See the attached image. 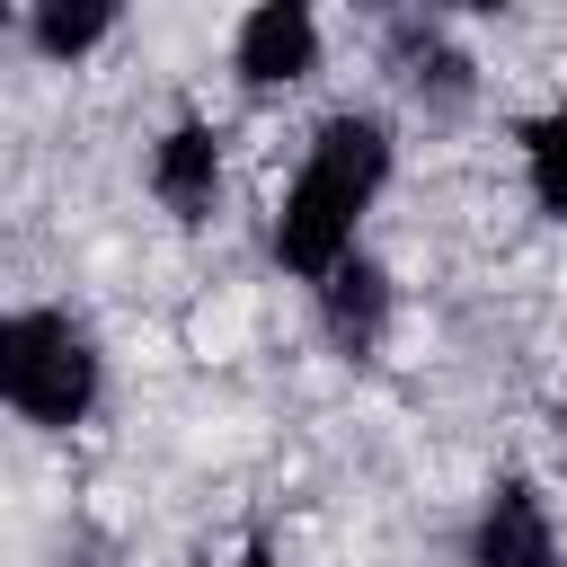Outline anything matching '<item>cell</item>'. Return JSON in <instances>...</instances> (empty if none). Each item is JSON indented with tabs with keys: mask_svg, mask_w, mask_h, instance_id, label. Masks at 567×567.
<instances>
[{
	"mask_svg": "<svg viewBox=\"0 0 567 567\" xmlns=\"http://www.w3.org/2000/svg\"><path fill=\"white\" fill-rule=\"evenodd\" d=\"M390 159H399V142H390V124L372 106L319 115V133L301 142V168H292L284 204H275V257L301 284H328L354 257V230H363L372 195L390 186Z\"/></svg>",
	"mask_w": 567,
	"mask_h": 567,
	"instance_id": "obj_1",
	"label": "cell"
},
{
	"mask_svg": "<svg viewBox=\"0 0 567 567\" xmlns=\"http://www.w3.org/2000/svg\"><path fill=\"white\" fill-rule=\"evenodd\" d=\"M97 390H106V363L71 310H9L0 319V399L27 425L71 434V425H89Z\"/></svg>",
	"mask_w": 567,
	"mask_h": 567,
	"instance_id": "obj_2",
	"label": "cell"
},
{
	"mask_svg": "<svg viewBox=\"0 0 567 567\" xmlns=\"http://www.w3.org/2000/svg\"><path fill=\"white\" fill-rule=\"evenodd\" d=\"M470 567H567L558 523H549V505H540L532 478H496L487 487V505L470 523Z\"/></svg>",
	"mask_w": 567,
	"mask_h": 567,
	"instance_id": "obj_3",
	"label": "cell"
},
{
	"mask_svg": "<svg viewBox=\"0 0 567 567\" xmlns=\"http://www.w3.org/2000/svg\"><path fill=\"white\" fill-rule=\"evenodd\" d=\"M230 71H239L248 89H292V80H310V71H319V18H310L301 0H257V9L239 18V35H230Z\"/></svg>",
	"mask_w": 567,
	"mask_h": 567,
	"instance_id": "obj_4",
	"label": "cell"
},
{
	"mask_svg": "<svg viewBox=\"0 0 567 567\" xmlns=\"http://www.w3.org/2000/svg\"><path fill=\"white\" fill-rule=\"evenodd\" d=\"M151 195L177 213V221H213L221 204V133L204 115H177L159 142H151Z\"/></svg>",
	"mask_w": 567,
	"mask_h": 567,
	"instance_id": "obj_5",
	"label": "cell"
},
{
	"mask_svg": "<svg viewBox=\"0 0 567 567\" xmlns=\"http://www.w3.org/2000/svg\"><path fill=\"white\" fill-rule=\"evenodd\" d=\"M319 328H328V346L337 354H381V337H390V275L372 266V257H346L328 284H319Z\"/></svg>",
	"mask_w": 567,
	"mask_h": 567,
	"instance_id": "obj_6",
	"label": "cell"
},
{
	"mask_svg": "<svg viewBox=\"0 0 567 567\" xmlns=\"http://www.w3.org/2000/svg\"><path fill=\"white\" fill-rule=\"evenodd\" d=\"M106 35H115V9H106V0H80V9H71V0H35V9H27V44H35L44 62H80V53H97Z\"/></svg>",
	"mask_w": 567,
	"mask_h": 567,
	"instance_id": "obj_7",
	"label": "cell"
},
{
	"mask_svg": "<svg viewBox=\"0 0 567 567\" xmlns=\"http://www.w3.org/2000/svg\"><path fill=\"white\" fill-rule=\"evenodd\" d=\"M523 177L540 213H567V106H540L523 124Z\"/></svg>",
	"mask_w": 567,
	"mask_h": 567,
	"instance_id": "obj_8",
	"label": "cell"
},
{
	"mask_svg": "<svg viewBox=\"0 0 567 567\" xmlns=\"http://www.w3.org/2000/svg\"><path fill=\"white\" fill-rule=\"evenodd\" d=\"M399 71L416 97H461L470 89V62L443 44V27H399Z\"/></svg>",
	"mask_w": 567,
	"mask_h": 567,
	"instance_id": "obj_9",
	"label": "cell"
},
{
	"mask_svg": "<svg viewBox=\"0 0 567 567\" xmlns=\"http://www.w3.org/2000/svg\"><path fill=\"white\" fill-rule=\"evenodd\" d=\"M230 567H284V558H275V549H248V558H230Z\"/></svg>",
	"mask_w": 567,
	"mask_h": 567,
	"instance_id": "obj_10",
	"label": "cell"
}]
</instances>
